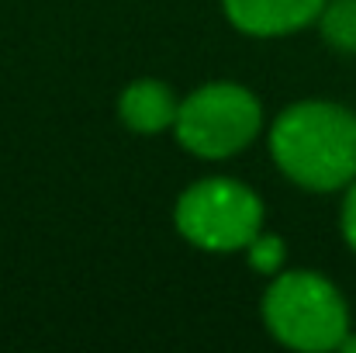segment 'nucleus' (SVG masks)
I'll list each match as a JSON object with an SVG mask.
<instances>
[{"mask_svg": "<svg viewBox=\"0 0 356 353\" xmlns=\"http://www.w3.org/2000/svg\"><path fill=\"white\" fill-rule=\"evenodd\" d=\"M284 256H287V249H284V239H280V235H263L259 233L249 246H245V260H249V267L259 270V274H266V277L280 274Z\"/></svg>", "mask_w": 356, "mask_h": 353, "instance_id": "obj_8", "label": "nucleus"}, {"mask_svg": "<svg viewBox=\"0 0 356 353\" xmlns=\"http://www.w3.org/2000/svg\"><path fill=\"white\" fill-rule=\"evenodd\" d=\"M343 239L356 253V180L346 187V198H343Z\"/></svg>", "mask_w": 356, "mask_h": 353, "instance_id": "obj_9", "label": "nucleus"}, {"mask_svg": "<svg viewBox=\"0 0 356 353\" xmlns=\"http://www.w3.org/2000/svg\"><path fill=\"white\" fill-rule=\"evenodd\" d=\"M318 28L336 52L356 56V0H325L318 14Z\"/></svg>", "mask_w": 356, "mask_h": 353, "instance_id": "obj_7", "label": "nucleus"}, {"mask_svg": "<svg viewBox=\"0 0 356 353\" xmlns=\"http://www.w3.org/2000/svg\"><path fill=\"white\" fill-rule=\"evenodd\" d=\"M339 350H343V353H356V336H353V333H346V340L339 343Z\"/></svg>", "mask_w": 356, "mask_h": 353, "instance_id": "obj_10", "label": "nucleus"}, {"mask_svg": "<svg viewBox=\"0 0 356 353\" xmlns=\"http://www.w3.org/2000/svg\"><path fill=\"white\" fill-rule=\"evenodd\" d=\"M222 7L238 31L256 38H277L318 21L325 0H222Z\"/></svg>", "mask_w": 356, "mask_h": 353, "instance_id": "obj_5", "label": "nucleus"}, {"mask_svg": "<svg viewBox=\"0 0 356 353\" xmlns=\"http://www.w3.org/2000/svg\"><path fill=\"white\" fill-rule=\"evenodd\" d=\"M263 322L291 350H339L350 333V308L339 288L315 270L273 274L263 298Z\"/></svg>", "mask_w": 356, "mask_h": 353, "instance_id": "obj_2", "label": "nucleus"}, {"mask_svg": "<svg viewBox=\"0 0 356 353\" xmlns=\"http://www.w3.org/2000/svg\"><path fill=\"white\" fill-rule=\"evenodd\" d=\"M177 229L197 249L236 253L245 249L263 229V201L238 180L208 177L180 194Z\"/></svg>", "mask_w": 356, "mask_h": 353, "instance_id": "obj_3", "label": "nucleus"}, {"mask_svg": "<svg viewBox=\"0 0 356 353\" xmlns=\"http://www.w3.org/2000/svg\"><path fill=\"white\" fill-rule=\"evenodd\" d=\"M270 156L305 191H343L356 180V115L332 101H298L273 121Z\"/></svg>", "mask_w": 356, "mask_h": 353, "instance_id": "obj_1", "label": "nucleus"}, {"mask_svg": "<svg viewBox=\"0 0 356 353\" xmlns=\"http://www.w3.org/2000/svg\"><path fill=\"white\" fill-rule=\"evenodd\" d=\"M177 108H180V101L159 80H135L118 101L121 121L138 135H156V132L170 128L177 121Z\"/></svg>", "mask_w": 356, "mask_h": 353, "instance_id": "obj_6", "label": "nucleus"}, {"mask_svg": "<svg viewBox=\"0 0 356 353\" xmlns=\"http://www.w3.org/2000/svg\"><path fill=\"white\" fill-rule=\"evenodd\" d=\"M263 125L259 101L238 84H208L180 101L173 132L180 146L201 159H225L242 152Z\"/></svg>", "mask_w": 356, "mask_h": 353, "instance_id": "obj_4", "label": "nucleus"}]
</instances>
